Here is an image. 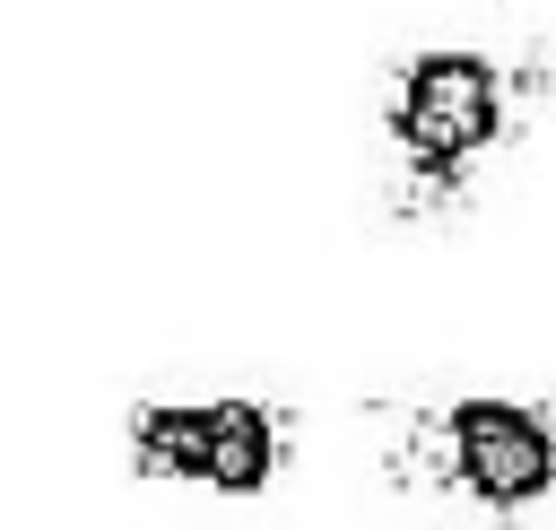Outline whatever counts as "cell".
Wrapping results in <instances>:
<instances>
[{"label":"cell","mask_w":556,"mask_h":530,"mask_svg":"<svg viewBox=\"0 0 556 530\" xmlns=\"http://www.w3.org/2000/svg\"><path fill=\"white\" fill-rule=\"evenodd\" d=\"M304 452V417L261 391H200V400H130L122 460L139 487H191L252 504L269 495Z\"/></svg>","instance_id":"3957f363"},{"label":"cell","mask_w":556,"mask_h":530,"mask_svg":"<svg viewBox=\"0 0 556 530\" xmlns=\"http://www.w3.org/2000/svg\"><path fill=\"white\" fill-rule=\"evenodd\" d=\"M504 70H513V96H521V113L539 122V113H556V43H513L504 52Z\"/></svg>","instance_id":"277c9868"},{"label":"cell","mask_w":556,"mask_h":530,"mask_svg":"<svg viewBox=\"0 0 556 530\" xmlns=\"http://www.w3.org/2000/svg\"><path fill=\"white\" fill-rule=\"evenodd\" d=\"M521 96L504 52L486 43H417L382 78V148H391V200L408 217H452L478 200L486 165L521 139Z\"/></svg>","instance_id":"6da1fadb"},{"label":"cell","mask_w":556,"mask_h":530,"mask_svg":"<svg viewBox=\"0 0 556 530\" xmlns=\"http://www.w3.org/2000/svg\"><path fill=\"white\" fill-rule=\"evenodd\" d=\"M382 478L400 495H434L495 530H521L556 504V408L530 391L417 400L382 426Z\"/></svg>","instance_id":"7a4b0ae2"}]
</instances>
